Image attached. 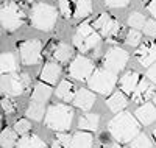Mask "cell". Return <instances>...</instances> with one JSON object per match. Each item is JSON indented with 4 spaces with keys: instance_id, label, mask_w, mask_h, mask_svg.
Returning a JSON list of instances; mask_svg holds the SVG:
<instances>
[{
    "instance_id": "cell-1",
    "label": "cell",
    "mask_w": 156,
    "mask_h": 148,
    "mask_svg": "<svg viewBox=\"0 0 156 148\" xmlns=\"http://www.w3.org/2000/svg\"><path fill=\"white\" fill-rule=\"evenodd\" d=\"M108 131L119 143H126L133 142L140 134V123L129 112L122 111L108 123Z\"/></svg>"
},
{
    "instance_id": "cell-2",
    "label": "cell",
    "mask_w": 156,
    "mask_h": 148,
    "mask_svg": "<svg viewBox=\"0 0 156 148\" xmlns=\"http://www.w3.org/2000/svg\"><path fill=\"white\" fill-rule=\"evenodd\" d=\"M72 122H73V109L70 106L61 104V103L51 104L47 109L45 120H44L47 128L53 131H59V132L69 131L72 126Z\"/></svg>"
},
{
    "instance_id": "cell-3",
    "label": "cell",
    "mask_w": 156,
    "mask_h": 148,
    "mask_svg": "<svg viewBox=\"0 0 156 148\" xmlns=\"http://www.w3.org/2000/svg\"><path fill=\"white\" fill-rule=\"evenodd\" d=\"M58 17V11L48 3H36L31 8V16L30 22L34 28L41 31H48L55 26Z\"/></svg>"
},
{
    "instance_id": "cell-4",
    "label": "cell",
    "mask_w": 156,
    "mask_h": 148,
    "mask_svg": "<svg viewBox=\"0 0 156 148\" xmlns=\"http://www.w3.org/2000/svg\"><path fill=\"white\" fill-rule=\"evenodd\" d=\"M100 41H101L100 33L89 22H83L76 28V33L73 34V45L81 53H87L92 48H97Z\"/></svg>"
},
{
    "instance_id": "cell-5",
    "label": "cell",
    "mask_w": 156,
    "mask_h": 148,
    "mask_svg": "<svg viewBox=\"0 0 156 148\" xmlns=\"http://www.w3.org/2000/svg\"><path fill=\"white\" fill-rule=\"evenodd\" d=\"M0 19H2V26L6 31H16L25 22V12L16 2H8L2 5Z\"/></svg>"
},
{
    "instance_id": "cell-6",
    "label": "cell",
    "mask_w": 156,
    "mask_h": 148,
    "mask_svg": "<svg viewBox=\"0 0 156 148\" xmlns=\"http://www.w3.org/2000/svg\"><path fill=\"white\" fill-rule=\"evenodd\" d=\"M31 84V78L27 72L2 75V90L11 97H17L23 93Z\"/></svg>"
},
{
    "instance_id": "cell-7",
    "label": "cell",
    "mask_w": 156,
    "mask_h": 148,
    "mask_svg": "<svg viewBox=\"0 0 156 148\" xmlns=\"http://www.w3.org/2000/svg\"><path fill=\"white\" fill-rule=\"evenodd\" d=\"M115 83H117L115 73H112V72H109L106 69H95V72L92 73V76L89 78L87 86L92 89V90L106 95V93H109L114 89Z\"/></svg>"
},
{
    "instance_id": "cell-8",
    "label": "cell",
    "mask_w": 156,
    "mask_h": 148,
    "mask_svg": "<svg viewBox=\"0 0 156 148\" xmlns=\"http://www.w3.org/2000/svg\"><path fill=\"white\" fill-rule=\"evenodd\" d=\"M103 69H106L112 73H119L125 69L128 62V51L120 47H112L103 56Z\"/></svg>"
},
{
    "instance_id": "cell-9",
    "label": "cell",
    "mask_w": 156,
    "mask_h": 148,
    "mask_svg": "<svg viewBox=\"0 0 156 148\" xmlns=\"http://www.w3.org/2000/svg\"><path fill=\"white\" fill-rule=\"evenodd\" d=\"M20 59L27 65H34L42 61V44L37 39H30L19 45Z\"/></svg>"
},
{
    "instance_id": "cell-10",
    "label": "cell",
    "mask_w": 156,
    "mask_h": 148,
    "mask_svg": "<svg viewBox=\"0 0 156 148\" xmlns=\"http://www.w3.org/2000/svg\"><path fill=\"white\" fill-rule=\"evenodd\" d=\"M95 72L94 64L90 59L84 58V56H76L73 58V61L69 64V75L73 79H78V81H89V78L92 76V73Z\"/></svg>"
},
{
    "instance_id": "cell-11",
    "label": "cell",
    "mask_w": 156,
    "mask_h": 148,
    "mask_svg": "<svg viewBox=\"0 0 156 148\" xmlns=\"http://www.w3.org/2000/svg\"><path fill=\"white\" fill-rule=\"evenodd\" d=\"M94 28L100 33V36L103 37H117L119 36V33L122 31V26L119 23V20L111 17L108 12H103V14H100L94 22Z\"/></svg>"
},
{
    "instance_id": "cell-12",
    "label": "cell",
    "mask_w": 156,
    "mask_h": 148,
    "mask_svg": "<svg viewBox=\"0 0 156 148\" xmlns=\"http://www.w3.org/2000/svg\"><path fill=\"white\" fill-rule=\"evenodd\" d=\"M136 59L144 67H151L156 64V44L144 42L136 50Z\"/></svg>"
},
{
    "instance_id": "cell-13",
    "label": "cell",
    "mask_w": 156,
    "mask_h": 148,
    "mask_svg": "<svg viewBox=\"0 0 156 148\" xmlns=\"http://www.w3.org/2000/svg\"><path fill=\"white\" fill-rule=\"evenodd\" d=\"M154 90H156V89H154V84H153V83H150L148 79H140V83H139V86L136 87V90L133 92L131 98H133L134 103L145 104L150 98L154 97V93H156Z\"/></svg>"
},
{
    "instance_id": "cell-14",
    "label": "cell",
    "mask_w": 156,
    "mask_h": 148,
    "mask_svg": "<svg viewBox=\"0 0 156 148\" xmlns=\"http://www.w3.org/2000/svg\"><path fill=\"white\" fill-rule=\"evenodd\" d=\"M140 83V76L137 72L134 70H129L126 72L122 78H120V81H119V87L123 93H128V95H133V92L136 90V87L139 86Z\"/></svg>"
},
{
    "instance_id": "cell-15",
    "label": "cell",
    "mask_w": 156,
    "mask_h": 148,
    "mask_svg": "<svg viewBox=\"0 0 156 148\" xmlns=\"http://www.w3.org/2000/svg\"><path fill=\"white\" fill-rule=\"evenodd\" d=\"M94 103H95V95L87 89H80L73 98V104L80 107L81 111H90Z\"/></svg>"
},
{
    "instance_id": "cell-16",
    "label": "cell",
    "mask_w": 156,
    "mask_h": 148,
    "mask_svg": "<svg viewBox=\"0 0 156 148\" xmlns=\"http://www.w3.org/2000/svg\"><path fill=\"white\" fill-rule=\"evenodd\" d=\"M61 73V67L56 64V62H47L41 73H39V79H41V83H47V84H55L56 79Z\"/></svg>"
},
{
    "instance_id": "cell-17",
    "label": "cell",
    "mask_w": 156,
    "mask_h": 148,
    "mask_svg": "<svg viewBox=\"0 0 156 148\" xmlns=\"http://www.w3.org/2000/svg\"><path fill=\"white\" fill-rule=\"evenodd\" d=\"M136 118L142 125H150L156 120V106L151 103H145L136 109Z\"/></svg>"
},
{
    "instance_id": "cell-18",
    "label": "cell",
    "mask_w": 156,
    "mask_h": 148,
    "mask_svg": "<svg viewBox=\"0 0 156 148\" xmlns=\"http://www.w3.org/2000/svg\"><path fill=\"white\" fill-rule=\"evenodd\" d=\"M105 103H106V106L109 107L112 112H117V114H119V112H122L125 107H126L128 100H126V97H125L123 92H114L109 98L105 100Z\"/></svg>"
},
{
    "instance_id": "cell-19",
    "label": "cell",
    "mask_w": 156,
    "mask_h": 148,
    "mask_svg": "<svg viewBox=\"0 0 156 148\" xmlns=\"http://www.w3.org/2000/svg\"><path fill=\"white\" fill-rule=\"evenodd\" d=\"M76 92L78 90H75V86L69 81V79H62L59 83V86L56 87V97L61 98L62 101H73Z\"/></svg>"
},
{
    "instance_id": "cell-20",
    "label": "cell",
    "mask_w": 156,
    "mask_h": 148,
    "mask_svg": "<svg viewBox=\"0 0 156 148\" xmlns=\"http://www.w3.org/2000/svg\"><path fill=\"white\" fill-rule=\"evenodd\" d=\"M98 123H100V117L97 114H83L78 120V128L81 131H97L98 129Z\"/></svg>"
},
{
    "instance_id": "cell-21",
    "label": "cell",
    "mask_w": 156,
    "mask_h": 148,
    "mask_svg": "<svg viewBox=\"0 0 156 148\" xmlns=\"http://www.w3.org/2000/svg\"><path fill=\"white\" fill-rule=\"evenodd\" d=\"M0 70L3 75L17 72V59L12 53H2L0 56Z\"/></svg>"
},
{
    "instance_id": "cell-22",
    "label": "cell",
    "mask_w": 156,
    "mask_h": 148,
    "mask_svg": "<svg viewBox=\"0 0 156 148\" xmlns=\"http://www.w3.org/2000/svg\"><path fill=\"white\" fill-rule=\"evenodd\" d=\"M94 137L90 132L78 131L72 136V148H92Z\"/></svg>"
},
{
    "instance_id": "cell-23",
    "label": "cell",
    "mask_w": 156,
    "mask_h": 148,
    "mask_svg": "<svg viewBox=\"0 0 156 148\" xmlns=\"http://www.w3.org/2000/svg\"><path fill=\"white\" fill-rule=\"evenodd\" d=\"M16 148H48L47 143L36 134H28L19 139Z\"/></svg>"
},
{
    "instance_id": "cell-24",
    "label": "cell",
    "mask_w": 156,
    "mask_h": 148,
    "mask_svg": "<svg viewBox=\"0 0 156 148\" xmlns=\"http://www.w3.org/2000/svg\"><path fill=\"white\" fill-rule=\"evenodd\" d=\"M72 55H73V48L64 42H59L53 50V59L58 62H67L72 58Z\"/></svg>"
},
{
    "instance_id": "cell-25",
    "label": "cell",
    "mask_w": 156,
    "mask_h": 148,
    "mask_svg": "<svg viewBox=\"0 0 156 148\" xmlns=\"http://www.w3.org/2000/svg\"><path fill=\"white\" fill-rule=\"evenodd\" d=\"M51 95V89L50 86H47L45 83H37L33 89L31 93V100L33 101H39V103H45Z\"/></svg>"
},
{
    "instance_id": "cell-26",
    "label": "cell",
    "mask_w": 156,
    "mask_h": 148,
    "mask_svg": "<svg viewBox=\"0 0 156 148\" xmlns=\"http://www.w3.org/2000/svg\"><path fill=\"white\" fill-rule=\"evenodd\" d=\"M75 3V16L76 19H84L92 12V2L90 0H73Z\"/></svg>"
},
{
    "instance_id": "cell-27",
    "label": "cell",
    "mask_w": 156,
    "mask_h": 148,
    "mask_svg": "<svg viewBox=\"0 0 156 148\" xmlns=\"http://www.w3.org/2000/svg\"><path fill=\"white\" fill-rule=\"evenodd\" d=\"M17 132L14 129L5 128L2 131V136H0V143H2V148H16L17 145Z\"/></svg>"
},
{
    "instance_id": "cell-28",
    "label": "cell",
    "mask_w": 156,
    "mask_h": 148,
    "mask_svg": "<svg viewBox=\"0 0 156 148\" xmlns=\"http://www.w3.org/2000/svg\"><path fill=\"white\" fill-rule=\"evenodd\" d=\"M44 114H47V109L44 107V103L31 100L28 109H27V117H30L31 120H41L44 117Z\"/></svg>"
},
{
    "instance_id": "cell-29",
    "label": "cell",
    "mask_w": 156,
    "mask_h": 148,
    "mask_svg": "<svg viewBox=\"0 0 156 148\" xmlns=\"http://www.w3.org/2000/svg\"><path fill=\"white\" fill-rule=\"evenodd\" d=\"M53 148H72V136H69L67 132H58L53 143H51Z\"/></svg>"
},
{
    "instance_id": "cell-30",
    "label": "cell",
    "mask_w": 156,
    "mask_h": 148,
    "mask_svg": "<svg viewBox=\"0 0 156 148\" xmlns=\"http://www.w3.org/2000/svg\"><path fill=\"white\" fill-rule=\"evenodd\" d=\"M145 22H147V19L144 17V14H140V12H137V11L131 12V14L128 16V25L131 26L133 30H139V28H144Z\"/></svg>"
},
{
    "instance_id": "cell-31",
    "label": "cell",
    "mask_w": 156,
    "mask_h": 148,
    "mask_svg": "<svg viewBox=\"0 0 156 148\" xmlns=\"http://www.w3.org/2000/svg\"><path fill=\"white\" fill-rule=\"evenodd\" d=\"M59 11L64 19H70L75 16V3L73 0H59Z\"/></svg>"
},
{
    "instance_id": "cell-32",
    "label": "cell",
    "mask_w": 156,
    "mask_h": 148,
    "mask_svg": "<svg viewBox=\"0 0 156 148\" xmlns=\"http://www.w3.org/2000/svg\"><path fill=\"white\" fill-rule=\"evenodd\" d=\"M153 143L148 139L147 134H139V136L131 142V148H151Z\"/></svg>"
},
{
    "instance_id": "cell-33",
    "label": "cell",
    "mask_w": 156,
    "mask_h": 148,
    "mask_svg": "<svg viewBox=\"0 0 156 148\" xmlns=\"http://www.w3.org/2000/svg\"><path fill=\"white\" fill-rule=\"evenodd\" d=\"M140 39H142V34H140V31L139 30H129L128 33H126V37H125V42L128 44V45H131V47H137L139 45V42H140Z\"/></svg>"
},
{
    "instance_id": "cell-34",
    "label": "cell",
    "mask_w": 156,
    "mask_h": 148,
    "mask_svg": "<svg viewBox=\"0 0 156 148\" xmlns=\"http://www.w3.org/2000/svg\"><path fill=\"white\" fill-rule=\"evenodd\" d=\"M30 129H31V123L27 118H19L14 122V131L17 134H28Z\"/></svg>"
},
{
    "instance_id": "cell-35",
    "label": "cell",
    "mask_w": 156,
    "mask_h": 148,
    "mask_svg": "<svg viewBox=\"0 0 156 148\" xmlns=\"http://www.w3.org/2000/svg\"><path fill=\"white\" fill-rule=\"evenodd\" d=\"M2 107L6 114H14L16 109H17V104L11 97H3L2 98Z\"/></svg>"
},
{
    "instance_id": "cell-36",
    "label": "cell",
    "mask_w": 156,
    "mask_h": 148,
    "mask_svg": "<svg viewBox=\"0 0 156 148\" xmlns=\"http://www.w3.org/2000/svg\"><path fill=\"white\" fill-rule=\"evenodd\" d=\"M144 33L150 37H154L156 36V19H150L145 22L144 25Z\"/></svg>"
},
{
    "instance_id": "cell-37",
    "label": "cell",
    "mask_w": 156,
    "mask_h": 148,
    "mask_svg": "<svg viewBox=\"0 0 156 148\" xmlns=\"http://www.w3.org/2000/svg\"><path fill=\"white\" fill-rule=\"evenodd\" d=\"M129 3V0H105V5L108 8H123Z\"/></svg>"
},
{
    "instance_id": "cell-38",
    "label": "cell",
    "mask_w": 156,
    "mask_h": 148,
    "mask_svg": "<svg viewBox=\"0 0 156 148\" xmlns=\"http://www.w3.org/2000/svg\"><path fill=\"white\" fill-rule=\"evenodd\" d=\"M147 76H148V79H150L153 84H156V64H153L151 67H148Z\"/></svg>"
},
{
    "instance_id": "cell-39",
    "label": "cell",
    "mask_w": 156,
    "mask_h": 148,
    "mask_svg": "<svg viewBox=\"0 0 156 148\" xmlns=\"http://www.w3.org/2000/svg\"><path fill=\"white\" fill-rule=\"evenodd\" d=\"M147 9L150 11V14L156 19V0H150V2L147 3Z\"/></svg>"
},
{
    "instance_id": "cell-40",
    "label": "cell",
    "mask_w": 156,
    "mask_h": 148,
    "mask_svg": "<svg viewBox=\"0 0 156 148\" xmlns=\"http://www.w3.org/2000/svg\"><path fill=\"white\" fill-rule=\"evenodd\" d=\"M109 148H122L119 143H112V145H109Z\"/></svg>"
},
{
    "instance_id": "cell-41",
    "label": "cell",
    "mask_w": 156,
    "mask_h": 148,
    "mask_svg": "<svg viewBox=\"0 0 156 148\" xmlns=\"http://www.w3.org/2000/svg\"><path fill=\"white\" fill-rule=\"evenodd\" d=\"M23 3H30V2H33V0H22Z\"/></svg>"
},
{
    "instance_id": "cell-42",
    "label": "cell",
    "mask_w": 156,
    "mask_h": 148,
    "mask_svg": "<svg viewBox=\"0 0 156 148\" xmlns=\"http://www.w3.org/2000/svg\"><path fill=\"white\" fill-rule=\"evenodd\" d=\"M153 136H154V140H156V128L153 129Z\"/></svg>"
},
{
    "instance_id": "cell-43",
    "label": "cell",
    "mask_w": 156,
    "mask_h": 148,
    "mask_svg": "<svg viewBox=\"0 0 156 148\" xmlns=\"http://www.w3.org/2000/svg\"><path fill=\"white\" fill-rule=\"evenodd\" d=\"M153 101H154V104H156V93H154V97H153Z\"/></svg>"
}]
</instances>
